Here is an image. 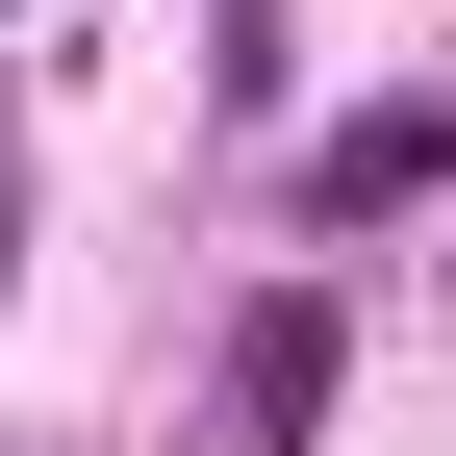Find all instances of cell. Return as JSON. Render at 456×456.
<instances>
[{
    "instance_id": "1",
    "label": "cell",
    "mask_w": 456,
    "mask_h": 456,
    "mask_svg": "<svg viewBox=\"0 0 456 456\" xmlns=\"http://www.w3.org/2000/svg\"><path fill=\"white\" fill-rule=\"evenodd\" d=\"M330 380H355V305H330V279H254V305H228V380H203V456H305Z\"/></svg>"
},
{
    "instance_id": "2",
    "label": "cell",
    "mask_w": 456,
    "mask_h": 456,
    "mask_svg": "<svg viewBox=\"0 0 456 456\" xmlns=\"http://www.w3.org/2000/svg\"><path fill=\"white\" fill-rule=\"evenodd\" d=\"M456 203V102H355V127H305V228H406Z\"/></svg>"
}]
</instances>
